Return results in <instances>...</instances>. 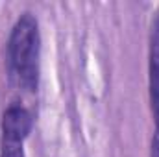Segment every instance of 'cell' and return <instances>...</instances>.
<instances>
[{"instance_id":"obj_1","label":"cell","mask_w":159,"mask_h":157,"mask_svg":"<svg viewBox=\"0 0 159 157\" xmlns=\"http://www.w3.org/2000/svg\"><path fill=\"white\" fill-rule=\"evenodd\" d=\"M39 26L34 15L24 13L15 22L7 54L11 74L15 76L19 87L26 91H35L39 81Z\"/></svg>"},{"instance_id":"obj_2","label":"cell","mask_w":159,"mask_h":157,"mask_svg":"<svg viewBox=\"0 0 159 157\" xmlns=\"http://www.w3.org/2000/svg\"><path fill=\"white\" fill-rule=\"evenodd\" d=\"M32 129V115L20 105H9L2 117L0 157H24V141Z\"/></svg>"},{"instance_id":"obj_3","label":"cell","mask_w":159,"mask_h":157,"mask_svg":"<svg viewBox=\"0 0 159 157\" xmlns=\"http://www.w3.org/2000/svg\"><path fill=\"white\" fill-rule=\"evenodd\" d=\"M150 102L152 111L156 117V128H159V9L152 20V32H150Z\"/></svg>"},{"instance_id":"obj_4","label":"cell","mask_w":159,"mask_h":157,"mask_svg":"<svg viewBox=\"0 0 159 157\" xmlns=\"http://www.w3.org/2000/svg\"><path fill=\"white\" fill-rule=\"evenodd\" d=\"M150 157H159V128H156V133H154V139H152V152Z\"/></svg>"}]
</instances>
